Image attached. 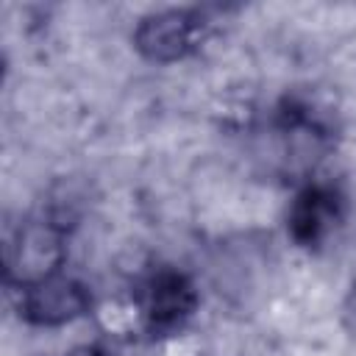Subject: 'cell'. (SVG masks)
<instances>
[{
    "mask_svg": "<svg viewBox=\"0 0 356 356\" xmlns=\"http://www.w3.org/2000/svg\"><path fill=\"white\" fill-rule=\"evenodd\" d=\"M206 33V19L203 14L192 8H164L156 14H147L136 31H134V44L136 50L159 64H170L178 58H186Z\"/></svg>",
    "mask_w": 356,
    "mask_h": 356,
    "instance_id": "6da1fadb",
    "label": "cell"
},
{
    "mask_svg": "<svg viewBox=\"0 0 356 356\" xmlns=\"http://www.w3.org/2000/svg\"><path fill=\"white\" fill-rule=\"evenodd\" d=\"M64 261V239L61 231L50 222H28L17 231L14 242L8 245V278L19 286H31L61 273Z\"/></svg>",
    "mask_w": 356,
    "mask_h": 356,
    "instance_id": "7a4b0ae2",
    "label": "cell"
},
{
    "mask_svg": "<svg viewBox=\"0 0 356 356\" xmlns=\"http://www.w3.org/2000/svg\"><path fill=\"white\" fill-rule=\"evenodd\" d=\"M89 289L70 275H50L31 286H22L19 314L33 325H61L89 312Z\"/></svg>",
    "mask_w": 356,
    "mask_h": 356,
    "instance_id": "3957f363",
    "label": "cell"
},
{
    "mask_svg": "<svg viewBox=\"0 0 356 356\" xmlns=\"http://www.w3.org/2000/svg\"><path fill=\"white\" fill-rule=\"evenodd\" d=\"M197 292L192 281L178 270H159L142 289V314L150 331H178L195 312Z\"/></svg>",
    "mask_w": 356,
    "mask_h": 356,
    "instance_id": "277c9868",
    "label": "cell"
},
{
    "mask_svg": "<svg viewBox=\"0 0 356 356\" xmlns=\"http://www.w3.org/2000/svg\"><path fill=\"white\" fill-rule=\"evenodd\" d=\"M339 217H342L339 192L328 184H309L306 189L298 192V197L289 206V217H286L289 236L303 248H314L337 228Z\"/></svg>",
    "mask_w": 356,
    "mask_h": 356,
    "instance_id": "5b68a950",
    "label": "cell"
},
{
    "mask_svg": "<svg viewBox=\"0 0 356 356\" xmlns=\"http://www.w3.org/2000/svg\"><path fill=\"white\" fill-rule=\"evenodd\" d=\"M70 356H111V353L103 350V348H97V345H86V348H78V350L70 353Z\"/></svg>",
    "mask_w": 356,
    "mask_h": 356,
    "instance_id": "8992f818",
    "label": "cell"
}]
</instances>
